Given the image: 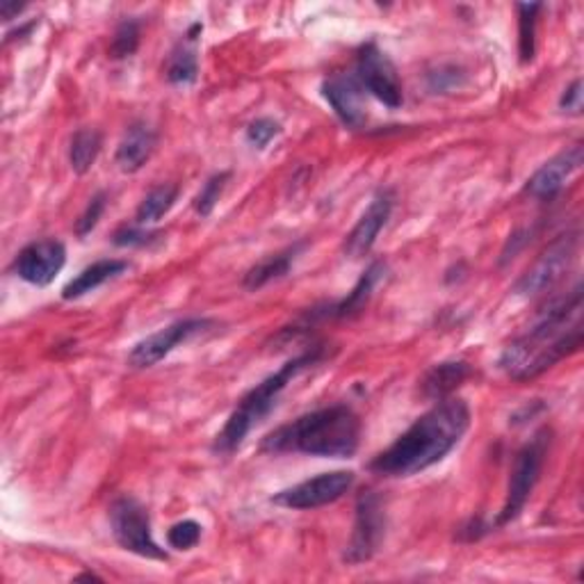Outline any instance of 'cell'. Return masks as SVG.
Segmentation results:
<instances>
[{
    "label": "cell",
    "mask_w": 584,
    "mask_h": 584,
    "mask_svg": "<svg viewBox=\"0 0 584 584\" xmlns=\"http://www.w3.org/2000/svg\"><path fill=\"white\" fill-rule=\"evenodd\" d=\"M582 285L575 283L567 297L542 310L528 333L503 350L498 366L513 381H532L575 354L582 347Z\"/></svg>",
    "instance_id": "cell-1"
},
{
    "label": "cell",
    "mask_w": 584,
    "mask_h": 584,
    "mask_svg": "<svg viewBox=\"0 0 584 584\" xmlns=\"http://www.w3.org/2000/svg\"><path fill=\"white\" fill-rule=\"evenodd\" d=\"M470 427V409L461 397L439 399L384 453L370 470L381 478H411L450 455Z\"/></svg>",
    "instance_id": "cell-2"
},
{
    "label": "cell",
    "mask_w": 584,
    "mask_h": 584,
    "mask_svg": "<svg viewBox=\"0 0 584 584\" xmlns=\"http://www.w3.org/2000/svg\"><path fill=\"white\" fill-rule=\"evenodd\" d=\"M361 443V420L347 404H333L292 420L263 439L269 455H310L350 459Z\"/></svg>",
    "instance_id": "cell-3"
},
{
    "label": "cell",
    "mask_w": 584,
    "mask_h": 584,
    "mask_svg": "<svg viewBox=\"0 0 584 584\" xmlns=\"http://www.w3.org/2000/svg\"><path fill=\"white\" fill-rule=\"evenodd\" d=\"M322 354H325L322 347H310L308 352H304L302 356H295L281 370H277L275 374H269L267 379L261 381L258 386H254L250 393H246L240 399L236 411L229 416L227 424L221 427V432L215 436L213 450L217 455L236 453L238 447L242 445V441L246 439V434H250L261 420H265L269 414L275 411V407L279 404V397L290 381L295 379L302 370H306L308 366H316L322 358Z\"/></svg>",
    "instance_id": "cell-4"
},
{
    "label": "cell",
    "mask_w": 584,
    "mask_h": 584,
    "mask_svg": "<svg viewBox=\"0 0 584 584\" xmlns=\"http://www.w3.org/2000/svg\"><path fill=\"white\" fill-rule=\"evenodd\" d=\"M548 445H550V432L544 430L538 432L528 445H523L519 455L513 457L511 466V475H509V486H507V498L505 505L498 513L496 523L491 528H500L511 521H516L525 509L534 486L538 484V478H542L544 461L548 455Z\"/></svg>",
    "instance_id": "cell-5"
},
{
    "label": "cell",
    "mask_w": 584,
    "mask_h": 584,
    "mask_svg": "<svg viewBox=\"0 0 584 584\" xmlns=\"http://www.w3.org/2000/svg\"><path fill=\"white\" fill-rule=\"evenodd\" d=\"M110 528L124 550L147 559H167V553L153 538L149 511L135 498L124 496L110 505Z\"/></svg>",
    "instance_id": "cell-6"
},
{
    "label": "cell",
    "mask_w": 584,
    "mask_h": 584,
    "mask_svg": "<svg viewBox=\"0 0 584 584\" xmlns=\"http://www.w3.org/2000/svg\"><path fill=\"white\" fill-rule=\"evenodd\" d=\"M352 486H354V473H350V470H333V473H322L318 478L304 480L277 493L272 503L283 509L295 511L320 509L341 500Z\"/></svg>",
    "instance_id": "cell-7"
},
{
    "label": "cell",
    "mask_w": 584,
    "mask_h": 584,
    "mask_svg": "<svg viewBox=\"0 0 584 584\" xmlns=\"http://www.w3.org/2000/svg\"><path fill=\"white\" fill-rule=\"evenodd\" d=\"M386 532V511L384 503L374 491H366L358 496L356 503V521L352 530V538L345 550V561L350 564H361L374 557L379 550L381 538Z\"/></svg>",
    "instance_id": "cell-8"
},
{
    "label": "cell",
    "mask_w": 584,
    "mask_h": 584,
    "mask_svg": "<svg viewBox=\"0 0 584 584\" xmlns=\"http://www.w3.org/2000/svg\"><path fill=\"white\" fill-rule=\"evenodd\" d=\"M354 76L358 78V82H361L366 92H370L386 107L397 110L402 105L404 94H402V82H399L395 64L384 51L377 47V43L370 41L361 51H358Z\"/></svg>",
    "instance_id": "cell-9"
},
{
    "label": "cell",
    "mask_w": 584,
    "mask_h": 584,
    "mask_svg": "<svg viewBox=\"0 0 584 584\" xmlns=\"http://www.w3.org/2000/svg\"><path fill=\"white\" fill-rule=\"evenodd\" d=\"M575 246H577L575 236H561L559 240H555L521 277V281L516 283L513 288L516 295L521 297L544 295L546 290H550L557 281H561V277L569 272V267L575 258Z\"/></svg>",
    "instance_id": "cell-10"
},
{
    "label": "cell",
    "mask_w": 584,
    "mask_h": 584,
    "mask_svg": "<svg viewBox=\"0 0 584 584\" xmlns=\"http://www.w3.org/2000/svg\"><path fill=\"white\" fill-rule=\"evenodd\" d=\"M211 320H201V318H188V320H178L161 331H155L147 335L144 341L135 345L128 354V366L135 370H144L153 368L155 364H161L167 354H172L181 343H188L194 335L204 333L211 329Z\"/></svg>",
    "instance_id": "cell-11"
},
{
    "label": "cell",
    "mask_w": 584,
    "mask_h": 584,
    "mask_svg": "<svg viewBox=\"0 0 584 584\" xmlns=\"http://www.w3.org/2000/svg\"><path fill=\"white\" fill-rule=\"evenodd\" d=\"M66 263V246L60 240H37L18 252L14 272L21 281L43 288L51 285Z\"/></svg>",
    "instance_id": "cell-12"
},
{
    "label": "cell",
    "mask_w": 584,
    "mask_h": 584,
    "mask_svg": "<svg viewBox=\"0 0 584 584\" xmlns=\"http://www.w3.org/2000/svg\"><path fill=\"white\" fill-rule=\"evenodd\" d=\"M582 163H584V149L577 142L561 153H557L555 158H550L542 169H536L525 186V192L538 201L555 199L580 172Z\"/></svg>",
    "instance_id": "cell-13"
},
{
    "label": "cell",
    "mask_w": 584,
    "mask_h": 584,
    "mask_svg": "<svg viewBox=\"0 0 584 584\" xmlns=\"http://www.w3.org/2000/svg\"><path fill=\"white\" fill-rule=\"evenodd\" d=\"M393 206H395V194L391 190H379L372 196L370 206L366 208L361 219L356 221V227L345 238V244H343L345 256L364 258V256L370 254V250L374 246L381 229H384L386 221L391 219Z\"/></svg>",
    "instance_id": "cell-14"
},
{
    "label": "cell",
    "mask_w": 584,
    "mask_h": 584,
    "mask_svg": "<svg viewBox=\"0 0 584 584\" xmlns=\"http://www.w3.org/2000/svg\"><path fill=\"white\" fill-rule=\"evenodd\" d=\"M322 94L345 126H350V128L364 126V122H366V105H364L366 89L361 87V82H358V78L354 74H335V76L327 78L322 82Z\"/></svg>",
    "instance_id": "cell-15"
},
{
    "label": "cell",
    "mask_w": 584,
    "mask_h": 584,
    "mask_svg": "<svg viewBox=\"0 0 584 584\" xmlns=\"http://www.w3.org/2000/svg\"><path fill=\"white\" fill-rule=\"evenodd\" d=\"M386 277V263H381V261H374L366 272L364 277L356 281V285L352 288L350 295L345 300H341L339 304H333L329 306L325 313H313V318H333V320H345V318H352L356 316V313H361L370 297H372V292L377 288V283Z\"/></svg>",
    "instance_id": "cell-16"
},
{
    "label": "cell",
    "mask_w": 584,
    "mask_h": 584,
    "mask_svg": "<svg viewBox=\"0 0 584 584\" xmlns=\"http://www.w3.org/2000/svg\"><path fill=\"white\" fill-rule=\"evenodd\" d=\"M158 144V135L147 124H132L117 147V165L126 174L140 172L155 151Z\"/></svg>",
    "instance_id": "cell-17"
},
{
    "label": "cell",
    "mask_w": 584,
    "mask_h": 584,
    "mask_svg": "<svg viewBox=\"0 0 584 584\" xmlns=\"http://www.w3.org/2000/svg\"><path fill=\"white\" fill-rule=\"evenodd\" d=\"M126 269H128L126 261H117V258L97 261L92 265H87L76 279H72L69 283L64 285L62 297L69 300V302L80 300V297L89 295V292H94L97 288H101L103 283L117 279L119 275L126 272Z\"/></svg>",
    "instance_id": "cell-18"
},
{
    "label": "cell",
    "mask_w": 584,
    "mask_h": 584,
    "mask_svg": "<svg viewBox=\"0 0 584 584\" xmlns=\"http://www.w3.org/2000/svg\"><path fill=\"white\" fill-rule=\"evenodd\" d=\"M304 246H306V242L302 240V242H295L292 246H285L283 252L269 254V256H265L263 261H258V263L250 269V272L244 275V281H242L244 288H246V290H261V288H265L267 283H272V281L285 277V275L290 272V267L295 265L297 256L304 252Z\"/></svg>",
    "instance_id": "cell-19"
},
{
    "label": "cell",
    "mask_w": 584,
    "mask_h": 584,
    "mask_svg": "<svg viewBox=\"0 0 584 584\" xmlns=\"http://www.w3.org/2000/svg\"><path fill=\"white\" fill-rule=\"evenodd\" d=\"M470 377V366L464 361H447L434 366L422 379V393L430 399L453 397V393Z\"/></svg>",
    "instance_id": "cell-20"
},
{
    "label": "cell",
    "mask_w": 584,
    "mask_h": 584,
    "mask_svg": "<svg viewBox=\"0 0 584 584\" xmlns=\"http://www.w3.org/2000/svg\"><path fill=\"white\" fill-rule=\"evenodd\" d=\"M101 132L97 128H80L72 138L69 147V163L76 174H87L94 167L99 153H101Z\"/></svg>",
    "instance_id": "cell-21"
},
{
    "label": "cell",
    "mask_w": 584,
    "mask_h": 584,
    "mask_svg": "<svg viewBox=\"0 0 584 584\" xmlns=\"http://www.w3.org/2000/svg\"><path fill=\"white\" fill-rule=\"evenodd\" d=\"M176 199H178V188L172 183L153 188L138 206V213H135V224H138V227H147V224L158 221L174 208Z\"/></svg>",
    "instance_id": "cell-22"
},
{
    "label": "cell",
    "mask_w": 584,
    "mask_h": 584,
    "mask_svg": "<svg viewBox=\"0 0 584 584\" xmlns=\"http://www.w3.org/2000/svg\"><path fill=\"white\" fill-rule=\"evenodd\" d=\"M542 3H521L519 8V53L521 62L528 64L534 60L536 51V16L542 12Z\"/></svg>",
    "instance_id": "cell-23"
},
{
    "label": "cell",
    "mask_w": 584,
    "mask_h": 584,
    "mask_svg": "<svg viewBox=\"0 0 584 584\" xmlns=\"http://www.w3.org/2000/svg\"><path fill=\"white\" fill-rule=\"evenodd\" d=\"M165 76L172 85H192L199 78V62L190 47H178L165 66Z\"/></svg>",
    "instance_id": "cell-24"
},
{
    "label": "cell",
    "mask_w": 584,
    "mask_h": 584,
    "mask_svg": "<svg viewBox=\"0 0 584 584\" xmlns=\"http://www.w3.org/2000/svg\"><path fill=\"white\" fill-rule=\"evenodd\" d=\"M140 47V24L132 18H126L124 24L115 30V37H112L110 43V58L112 60H126L135 55Z\"/></svg>",
    "instance_id": "cell-25"
},
{
    "label": "cell",
    "mask_w": 584,
    "mask_h": 584,
    "mask_svg": "<svg viewBox=\"0 0 584 584\" xmlns=\"http://www.w3.org/2000/svg\"><path fill=\"white\" fill-rule=\"evenodd\" d=\"M229 178H231L229 172H219V174H213L208 178V181L204 183V188H201V192L194 199V211H196V215L208 217L215 211L224 188H227V183H229Z\"/></svg>",
    "instance_id": "cell-26"
},
{
    "label": "cell",
    "mask_w": 584,
    "mask_h": 584,
    "mask_svg": "<svg viewBox=\"0 0 584 584\" xmlns=\"http://www.w3.org/2000/svg\"><path fill=\"white\" fill-rule=\"evenodd\" d=\"M201 538V525L196 521H178L167 530V544L174 550H192Z\"/></svg>",
    "instance_id": "cell-27"
},
{
    "label": "cell",
    "mask_w": 584,
    "mask_h": 584,
    "mask_svg": "<svg viewBox=\"0 0 584 584\" xmlns=\"http://www.w3.org/2000/svg\"><path fill=\"white\" fill-rule=\"evenodd\" d=\"M105 206H107V194L105 192H97L92 199H89L87 208L82 211V215H80V219L76 224V233L80 238L89 236V233H92L97 229V224H99Z\"/></svg>",
    "instance_id": "cell-28"
},
{
    "label": "cell",
    "mask_w": 584,
    "mask_h": 584,
    "mask_svg": "<svg viewBox=\"0 0 584 584\" xmlns=\"http://www.w3.org/2000/svg\"><path fill=\"white\" fill-rule=\"evenodd\" d=\"M279 132H281L279 122L263 117V119H256V122H252L250 126H246V142L254 144L256 149H265L269 142L277 138Z\"/></svg>",
    "instance_id": "cell-29"
},
{
    "label": "cell",
    "mask_w": 584,
    "mask_h": 584,
    "mask_svg": "<svg viewBox=\"0 0 584 584\" xmlns=\"http://www.w3.org/2000/svg\"><path fill=\"white\" fill-rule=\"evenodd\" d=\"M163 233L161 231H144L142 227H124L115 233V238H112V242H115L117 246H147L151 242L158 240Z\"/></svg>",
    "instance_id": "cell-30"
},
{
    "label": "cell",
    "mask_w": 584,
    "mask_h": 584,
    "mask_svg": "<svg viewBox=\"0 0 584 584\" xmlns=\"http://www.w3.org/2000/svg\"><path fill=\"white\" fill-rule=\"evenodd\" d=\"M559 107L567 110V112H573V115H580V112H582V80H575L567 89V92L561 94Z\"/></svg>",
    "instance_id": "cell-31"
},
{
    "label": "cell",
    "mask_w": 584,
    "mask_h": 584,
    "mask_svg": "<svg viewBox=\"0 0 584 584\" xmlns=\"http://www.w3.org/2000/svg\"><path fill=\"white\" fill-rule=\"evenodd\" d=\"M24 10H26L24 3H12V0H3V3H0V14H3L5 21H12L14 16H18Z\"/></svg>",
    "instance_id": "cell-32"
},
{
    "label": "cell",
    "mask_w": 584,
    "mask_h": 584,
    "mask_svg": "<svg viewBox=\"0 0 584 584\" xmlns=\"http://www.w3.org/2000/svg\"><path fill=\"white\" fill-rule=\"evenodd\" d=\"M80 580H101L99 575H94V573H82V575H78L76 577V582H80Z\"/></svg>",
    "instance_id": "cell-33"
}]
</instances>
